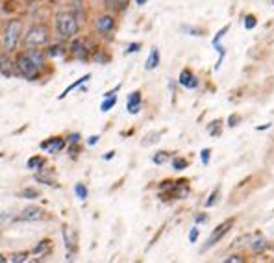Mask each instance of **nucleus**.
<instances>
[{
  "label": "nucleus",
  "instance_id": "1",
  "mask_svg": "<svg viewBox=\"0 0 274 263\" xmlns=\"http://www.w3.org/2000/svg\"><path fill=\"white\" fill-rule=\"evenodd\" d=\"M50 43V30L47 24H32L23 35L25 48H41Z\"/></svg>",
  "mask_w": 274,
  "mask_h": 263
},
{
  "label": "nucleus",
  "instance_id": "2",
  "mask_svg": "<svg viewBox=\"0 0 274 263\" xmlns=\"http://www.w3.org/2000/svg\"><path fill=\"white\" fill-rule=\"evenodd\" d=\"M15 72L19 76L25 78V80H28V82H35L37 78L41 76V67L26 52H21V54H17L15 58Z\"/></svg>",
  "mask_w": 274,
  "mask_h": 263
},
{
  "label": "nucleus",
  "instance_id": "3",
  "mask_svg": "<svg viewBox=\"0 0 274 263\" xmlns=\"http://www.w3.org/2000/svg\"><path fill=\"white\" fill-rule=\"evenodd\" d=\"M19 41H21V23L15 19H9L2 32V47L8 54H11L15 52Z\"/></svg>",
  "mask_w": 274,
  "mask_h": 263
},
{
  "label": "nucleus",
  "instance_id": "4",
  "mask_svg": "<svg viewBox=\"0 0 274 263\" xmlns=\"http://www.w3.org/2000/svg\"><path fill=\"white\" fill-rule=\"evenodd\" d=\"M80 21L76 17L75 13H58L56 15V30H58L59 35H63V37H75L78 32H80V24H78Z\"/></svg>",
  "mask_w": 274,
  "mask_h": 263
},
{
  "label": "nucleus",
  "instance_id": "5",
  "mask_svg": "<svg viewBox=\"0 0 274 263\" xmlns=\"http://www.w3.org/2000/svg\"><path fill=\"white\" fill-rule=\"evenodd\" d=\"M233 226V219H228V221H224V222H221L219 226H217L213 232H211V236L208 238V241H206V245L202 246V252H206L208 248H211L213 245H217L221 239L224 238L226 234L230 232V228Z\"/></svg>",
  "mask_w": 274,
  "mask_h": 263
},
{
  "label": "nucleus",
  "instance_id": "6",
  "mask_svg": "<svg viewBox=\"0 0 274 263\" xmlns=\"http://www.w3.org/2000/svg\"><path fill=\"white\" fill-rule=\"evenodd\" d=\"M45 219V210L39 206H28L15 217V222H35Z\"/></svg>",
  "mask_w": 274,
  "mask_h": 263
},
{
  "label": "nucleus",
  "instance_id": "7",
  "mask_svg": "<svg viewBox=\"0 0 274 263\" xmlns=\"http://www.w3.org/2000/svg\"><path fill=\"white\" fill-rule=\"evenodd\" d=\"M39 146H41V150H45V152L52 154V156H58V154L67 146V141L63 137H50L47 141H43Z\"/></svg>",
  "mask_w": 274,
  "mask_h": 263
},
{
  "label": "nucleus",
  "instance_id": "8",
  "mask_svg": "<svg viewBox=\"0 0 274 263\" xmlns=\"http://www.w3.org/2000/svg\"><path fill=\"white\" fill-rule=\"evenodd\" d=\"M61 236H63V243L67 248V260H73V254L76 252V234L69 226H63Z\"/></svg>",
  "mask_w": 274,
  "mask_h": 263
},
{
  "label": "nucleus",
  "instance_id": "9",
  "mask_svg": "<svg viewBox=\"0 0 274 263\" xmlns=\"http://www.w3.org/2000/svg\"><path fill=\"white\" fill-rule=\"evenodd\" d=\"M178 84L185 87V89H197L199 87V78L195 76V72L189 71V69H183L178 76Z\"/></svg>",
  "mask_w": 274,
  "mask_h": 263
},
{
  "label": "nucleus",
  "instance_id": "10",
  "mask_svg": "<svg viewBox=\"0 0 274 263\" xmlns=\"http://www.w3.org/2000/svg\"><path fill=\"white\" fill-rule=\"evenodd\" d=\"M95 26H97V32L99 34L106 35L115 28V19L111 17V15H100L97 19V23H95Z\"/></svg>",
  "mask_w": 274,
  "mask_h": 263
},
{
  "label": "nucleus",
  "instance_id": "11",
  "mask_svg": "<svg viewBox=\"0 0 274 263\" xmlns=\"http://www.w3.org/2000/svg\"><path fill=\"white\" fill-rule=\"evenodd\" d=\"M0 74L6 78L15 76V61L9 60L8 52L6 54H0Z\"/></svg>",
  "mask_w": 274,
  "mask_h": 263
},
{
  "label": "nucleus",
  "instance_id": "12",
  "mask_svg": "<svg viewBox=\"0 0 274 263\" xmlns=\"http://www.w3.org/2000/svg\"><path fill=\"white\" fill-rule=\"evenodd\" d=\"M71 54L75 56L76 60H87L89 58V48L85 47V43L82 39H75L71 45Z\"/></svg>",
  "mask_w": 274,
  "mask_h": 263
},
{
  "label": "nucleus",
  "instance_id": "13",
  "mask_svg": "<svg viewBox=\"0 0 274 263\" xmlns=\"http://www.w3.org/2000/svg\"><path fill=\"white\" fill-rule=\"evenodd\" d=\"M126 110H128L130 115H137L141 111V91H133V93L128 95Z\"/></svg>",
  "mask_w": 274,
  "mask_h": 263
},
{
  "label": "nucleus",
  "instance_id": "14",
  "mask_svg": "<svg viewBox=\"0 0 274 263\" xmlns=\"http://www.w3.org/2000/svg\"><path fill=\"white\" fill-rule=\"evenodd\" d=\"M89 80H91V74H83V76L80 78V80H76V82H73V84L69 85V87H67L63 93L59 95L58 100H63V98H65V96H67L69 93H71V91H75V89H78V87H82V85L85 84V82H89Z\"/></svg>",
  "mask_w": 274,
  "mask_h": 263
},
{
  "label": "nucleus",
  "instance_id": "15",
  "mask_svg": "<svg viewBox=\"0 0 274 263\" xmlns=\"http://www.w3.org/2000/svg\"><path fill=\"white\" fill-rule=\"evenodd\" d=\"M158 65H159V50L156 48V47H152L149 58H147V61H145V69H147V71H154Z\"/></svg>",
  "mask_w": 274,
  "mask_h": 263
},
{
  "label": "nucleus",
  "instance_id": "16",
  "mask_svg": "<svg viewBox=\"0 0 274 263\" xmlns=\"http://www.w3.org/2000/svg\"><path fill=\"white\" fill-rule=\"evenodd\" d=\"M39 196H41V193L35 187H25V189L19 191V198H25V200H35Z\"/></svg>",
  "mask_w": 274,
  "mask_h": 263
},
{
  "label": "nucleus",
  "instance_id": "17",
  "mask_svg": "<svg viewBox=\"0 0 274 263\" xmlns=\"http://www.w3.org/2000/svg\"><path fill=\"white\" fill-rule=\"evenodd\" d=\"M25 52L32 58L39 67H43L45 65V52L43 50H39V48H25Z\"/></svg>",
  "mask_w": 274,
  "mask_h": 263
},
{
  "label": "nucleus",
  "instance_id": "18",
  "mask_svg": "<svg viewBox=\"0 0 274 263\" xmlns=\"http://www.w3.org/2000/svg\"><path fill=\"white\" fill-rule=\"evenodd\" d=\"M26 167L32 170L43 169V167H45V158H41V156H33V158H30V160L26 162Z\"/></svg>",
  "mask_w": 274,
  "mask_h": 263
},
{
  "label": "nucleus",
  "instance_id": "19",
  "mask_svg": "<svg viewBox=\"0 0 274 263\" xmlns=\"http://www.w3.org/2000/svg\"><path fill=\"white\" fill-rule=\"evenodd\" d=\"M169 160H171V154L167 152V150H159V152H156L152 156V162L156 163V165H163V163H167Z\"/></svg>",
  "mask_w": 274,
  "mask_h": 263
},
{
  "label": "nucleus",
  "instance_id": "20",
  "mask_svg": "<svg viewBox=\"0 0 274 263\" xmlns=\"http://www.w3.org/2000/svg\"><path fill=\"white\" fill-rule=\"evenodd\" d=\"M75 195L78 200H85L87 196H89V191H87V187H85V184H76L75 186Z\"/></svg>",
  "mask_w": 274,
  "mask_h": 263
},
{
  "label": "nucleus",
  "instance_id": "21",
  "mask_svg": "<svg viewBox=\"0 0 274 263\" xmlns=\"http://www.w3.org/2000/svg\"><path fill=\"white\" fill-rule=\"evenodd\" d=\"M115 104H117V96L113 95V96H106L104 100H102V104H100V111H109L111 108H115Z\"/></svg>",
  "mask_w": 274,
  "mask_h": 263
},
{
  "label": "nucleus",
  "instance_id": "22",
  "mask_svg": "<svg viewBox=\"0 0 274 263\" xmlns=\"http://www.w3.org/2000/svg\"><path fill=\"white\" fill-rule=\"evenodd\" d=\"M267 248V239L265 238H256L254 239V243H252V250L259 254V252H263Z\"/></svg>",
  "mask_w": 274,
  "mask_h": 263
},
{
  "label": "nucleus",
  "instance_id": "23",
  "mask_svg": "<svg viewBox=\"0 0 274 263\" xmlns=\"http://www.w3.org/2000/svg\"><path fill=\"white\" fill-rule=\"evenodd\" d=\"M30 258V252H13V254L8 258V262H13V263H23L26 262Z\"/></svg>",
  "mask_w": 274,
  "mask_h": 263
},
{
  "label": "nucleus",
  "instance_id": "24",
  "mask_svg": "<svg viewBox=\"0 0 274 263\" xmlns=\"http://www.w3.org/2000/svg\"><path fill=\"white\" fill-rule=\"evenodd\" d=\"M11 222H15V213L13 212L0 213V226H6V224H11Z\"/></svg>",
  "mask_w": 274,
  "mask_h": 263
},
{
  "label": "nucleus",
  "instance_id": "25",
  "mask_svg": "<svg viewBox=\"0 0 274 263\" xmlns=\"http://www.w3.org/2000/svg\"><path fill=\"white\" fill-rule=\"evenodd\" d=\"M159 137H161V132H154V134H150V136H147L145 139L141 141L143 146H149V144H154L159 141Z\"/></svg>",
  "mask_w": 274,
  "mask_h": 263
},
{
  "label": "nucleus",
  "instance_id": "26",
  "mask_svg": "<svg viewBox=\"0 0 274 263\" xmlns=\"http://www.w3.org/2000/svg\"><path fill=\"white\" fill-rule=\"evenodd\" d=\"M208 134H209V136H213V137L221 136V120L217 119V120H213V122L209 124V126H208Z\"/></svg>",
  "mask_w": 274,
  "mask_h": 263
},
{
  "label": "nucleus",
  "instance_id": "27",
  "mask_svg": "<svg viewBox=\"0 0 274 263\" xmlns=\"http://www.w3.org/2000/svg\"><path fill=\"white\" fill-rule=\"evenodd\" d=\"M219 191H221V187H215L213 191H211V195L208 196V200H206V208H213L219 200Z\"/></svg>",
  "mask_w": 274,
  "mask_h": 263
},
{
  "label": "nucleus",
  "instance_id": "28",
  "mask_svg": "<svg viewBox=\"0 0 274 263\" xmlns=\"http://www.w3.org/2000/svg\"><path fill=\"white\" fill-rule=\"evenodd\" d=\"M49 243H50L49 239H43V241H39V243H37V245H35L32 250H30V254H41L43 250L49 246Z\"/></svg>",
  "mask_w": 274,
  "mask_h": 263
},
{
  "label": "nucleus",
  "instance_id": "29",
  "mask_svg": "<svg viewBox=\"0 0 274 263\" xmlns=\"http://www.w3.org/2000/svg\"><path fill=\"white\" fill-rule=\"evenodd\" d=\"M187 160H183V158H174L173 160V169L174 170H183V169H187Z\"/></svg>",
  "mask_w": 274,
  "mask_h": 263
},
{
  "label": "nucleus",
  "instance_id": "30",
  "mask_svg": "<svg viewBox=\"0 0 274 263\" xmlns=\"http://www.w3.org/2000/svg\"><path fill=\"white\" fill-rule=\"evenodd\" d=\"M35 180L37 182H43L45 186H50V187H58V184L54 182L52 178H49V176H43V174H35Z\"/></svg>",
  "mask_w": 274,
  "mask_h": 263
},
{
  "label": "nucleus",
  "instance_id": "31",
  "mask_svg": "<svg viewBox=\"0 0 274 263\" xmlns=\"http://www.w3.org/2000/svg\"><path fill=\"white\" fill-rule=\"evenodd\" d=\"M256 24H258V21H256L254 15H247V17H245V28H247V30L256 28Z\"/></svg>",
  "mask_w": 274,
  "mask_h": 263
},
{
  "label": "nucleus",
  "instance_id": "32",
  "mask_svg": "<svg viewBox=\"0 0 274 263\" xmlns=\"http://www.w3.org/2000/svg\"><path fill=\"white\" fill-rule=\"evenodd\" d=\"M209 158H211V148H204L200 152V160H202V165H209Z\"/></svg>",
  "mask_w": 274,
  "mask_h": 263
},
{
  "label": "nucleus",
  "instance_id": "33",
  "mask_svg": "<svg viewBox=\"0 0 274 263\" xmlns=\"http://www.w3.org/2000/svg\"><path fill=\"white\" fill-rule=\"evenodd\" d=\"M61 47H58V45H52V47H49V50H47V56H50V58H56L58 54H61Z\"/></svg>",
  "mask_w": 274,
  "mask_h": 263
},
{
  "label": "nucleus",
  "instance_id": "34",
  "mask_svg": "<svg viewBox=\"0 0 274 263\" xmlns=\"http://www.w3.org/2000/svg\"><path fill=\"white\" fill-rule=\"evenodd\" d=\"M182 30L183 32H187V34H191V35H202L204 34V30H200V28H191V26H182Z\"/></svg>",
  "mask_w": 274,
  "mask_h": 263
},
{
  "label": "nucleus",
  "instance_id": "35",
  "mask_svg": "<svg viewBox=\"0 0 274 263\" xmlns=\"http://www.w3.org/2000/svg\"><path fill=\"white\" fill-rule=\"evenodd\" d=\"M139 50H141V43H130L126 47L125 54H133V52H139Z\"/></svg>",
  "mask_w": 274,
  "mask_h": 263
},
{
  "label": "nucleus",
  "instance_id": "36",
  "mask_svg": "<svg viewBox=\"0 0 274 263\" xmlns=\"http://www.w3.org/2000/svg\"><path fill=\"white\" fill-rule=\"evenodd\" d=\"M239 120H241V117H239L237 113H232V115L228 117V126H230V128L237 126V122H239Z\"/></svg>",
  "mask_w": 274,
  "mask_h": 263
},
{
  "label": "nucleus",
  "instance_id": "37",
  "mask_svg": "<svg viewBox=\"0 0 274 263\" xmlns=\"http://www.w3.org/2000/svg\"><path fill=\"white\" fill-rule=\"evenodd\" d=\"M197 239H199V226H193L189 232V243H197Z\"/></svg>",
  "mask_w": 274,
  "mask_h": 263
},
{
  "label": "nucleus",
  "instance_id": "38",
  "mask_svg": "<svg viewBox=\"0 0 274 263\" xmlns=\"http://www.w3.org/2000/svg\"><path fill=\"white\" fill-rule=\"evenodd\" d=\"M80 139H82V136H80L78 132H75V134H69V137H67V141H69V143H73V144L80 143Z\"/></svg>",
  "mask_w": 274,
  "mask_h": 263
},
{
  "label": "nucleus",
  "instance_id": "39",
  "mask_svg": "<svg viewBox=\"0 0 274 263\" xmlns=\"http://www.w3.org/2000/svg\"><path fill=\"white\" fill-rule=\"evenodd\" d=\"M224 262L226 263H245V258H241V256H230V258H226Z\"/></svg>",
  "mask_w": 274,
  "mask_h": 263
},
{
  "label": "nucleus",
  "instance_id": "40",
  "mask_svg": "<svg viewBox=\"0 0 274 263\" xmlns=\"http://www.w3.org/2000/svg\"><path fill=\"white\" fill-rule=\"evenodd\" d=\"M119 89H121V84L115 85V87H113L111 91H106V93L102 95V96H104V98H106V96H113V95H115V93H119Z\"/></svg>",
  "mask_w": 274,
  "mask_h": 263
},
{
  "label": "nucleus",
  "instance_id": "41",
  "mask_svg": "<svg viewBox=\"0 0 274 263\" xmlns=\"http://www.w3.org/2000/svg\"><path fill=\"white\" fill-rule=\"evenodd\" d=\"M100 136H91L89 139H87V146H95V144L99 143Z\"/></svg>",
  "mask_w": 274,
  "mask_h": 263
},
{
  "label": "nucleus",
  "instance_id": "42",
  "mask_svg": "<svg viewBox=\"0 0 274 263\" xmlns=\"http://www.w3.org/2000/svg\"><path fill=\"white\" fill-rule=\"evenodd\" d=\"M197 222H206L208 221V215L206 213H200V215H197V219H195Z\"/></svg>",
  "mask_w": 274,
  "mask_h": 263
},
{
  "label": "nucleus",
  "instance_id": "43",
  "mask_svg": "<svg viewBox=\"0 0 274 263\" xmlns=\"http://www.w3.org/2000/svg\"><path fill=\"white\" fill-rule=\"evenodd\" d=\"M113 158H115V150H109V152L106 154V156H104V160H106V162H109V160H113Z\"/></svg>",
  "mask_w": 274,
  "mask_h": 263
},
{
  "label": "nucleus",
  "instance_id": "44",
  "mask_svg": "<svg viewBox=\"0 0 274 263\" xmlns=\"http://www.w3.org/2000/svg\"><path fill=\"white\" fill-rule=\"evenodd\" d=\"M147 2H149V0H135V4H137V6H145Z\"/></svg>",
  "mask_w": 274,
  "mask_h": 263
},
{
  "label": "nucleus",
  "instance_id": "45",
  "mask_svg": "<svg viewBox=\"0 0 274 263\" xmlns=\"http://www.w3.org/2000/svg\"><path fill=\"white\" fill-rule=\"evenodd\" d=\"M267 128H271V124H263V126H258L256 130H267Z\"/></svg>",
  "mask_w": 274,
  "mask_h": 263
},
{
  "label": "nucleus",
  "instance_id": "46",
  "mask_svg": "<svg viewBox=\"0 0 274 263\" xmlns=\"http://www.w3.org/2000/svg\"><path fill=\"white\" fill-rule=\"evenodd\" d=\"M4 262H8V258H4V256L0 254V263H4Z\"/></svg>",
  "mask_w": 274,
  "mask_h": 263
},
{
  "label": "nucleus",
  "instance_id": "47",
  "mask_svg": "<svg viewBox=\"0 0 274 263\" xmlns=\"http://www.w3.org/2000/svg\"><path fill=\"white\" fill-rule=\"evenodd\" d=\"M0 6H2V0H0Z\"/></svg>",
  "mask_w": 274,
  "mask_h": 263
}]
</instances>
